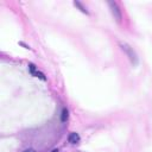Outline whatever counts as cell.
<instances>
[{"label":"cell","instance_id":"obj_1","mask_svg":"<svg viewBox=\"0 0 152 152\" xmlns=\"http://www.w3.org/2000/svg\"><path fill=\"white\" fill-rule=\"evenodd\" d=\"M119 46H120V49L127 55V57H128V59L131 61V63H132L133 65H137V64H138V55H137V52L133 50V48H132L128 43H126V42H119Z\"/></svg>","mask_w":152,"mask_h":152},{"label":"cell","instance_id":"obj_2","mask_svg":"<svg viewBox=\"0 0 152 152\" xmlns=\"http://www.w3.org/2000/svg\"><path fill=\"white\" fill-rule=\"evenodd\" d=\"M108 6H109V10H110L112 15L114 17V19L118 23H121V20H122V13H121V10H120L118 2H115V1H108Z\"/></svg>","mask_w":152,"mask_h":152},{"label":"cell","instance_id":"obj_3","mask_svg":"<svg viewBox=\"0 0 152 152\" xmlns=\"http://www.w3.org/2000/svg\"><path fill=\"white\" fill-rule=\"evenodd\" d=\"M28 70H30V72H31V75H32V76H34V77H39V78H40V80H43V81L45 80V76H44L40 71H38V70H37V68H36V65H34V64L30 63V64H28Z\"/></svg>","mask_w":152,"mask_h":152},{"label":"cell","instance_id":"obj_4","mask_svg":"<svg viewBox=\"0 0 152 152\" xmlns=\"http://www.w3.org/2000/svg\"><path fill=\"white\" fill-rule=\"evenodd\" d=\"M80 139L81 138L76 132H71L69 134V137H68V140H69L70 144H77V142H80Z\"/></svg>","mask_w":152,"mask_h":152},{"label":"cell","instance_id":"obj_5","mask_svg":"<svg viewBox=\"0 0 152 152\" xmlns=\"http://www.w3.org/2000/svg\"><path fill=\"white\" fill-rule=\"evenodd\" d=\"M74 5L81 11V12H83V13H86V14H89V12L87 11V7L86 6H83L82 5V2H80V1H74Z\"/></svg>","mask_w":152,"mask_h":152},{"label":"cell","instance_id":"obj_6","mask_svg":"<svg viewBox=\"0 0 152 152\" xmlns=\"http://www.w3.org/2000/svg\"><path fill=\"white\" fill-rule=\"evenodd\" d=\"M68 116H69V110L66 108H63L62 109V113H61V121L62 122H65L68 120Z\"/></svg>","mask_w":152,"mask_h":152},{"label":"cell","instance_id":"obj_7","mask_svg":"<svg viewBox=\"0 0 152 152\" xmlns=\"http://www.w3.org/2000/svg\"><path fill=\"white\" fill-rule=\"evenodd\" d=\"M21 152H36V151H34V148H31V147H30V148H25V150L21 151Z\"/></svg>","mask_w":152,"mask_h":152},{"label":"cell","instance_id":"obj_8","mask_svg":"<svg viewBox=\"0 0 152 152\" xmlns=\"http://www.w3.org/2000/svg\"><path fill=\"white\" fill-rule=\"evenodd\" d=\"M51 152H58V150H56V148H55V150H52Z\"/></svg>","mask_w":152,"mask_h":152}]
</instances>
